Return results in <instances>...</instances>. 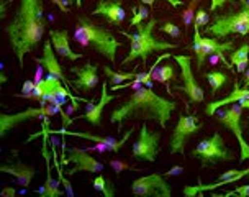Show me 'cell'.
I'll return each mask as SVG.
<instances>
[{"mask_svg":"<svg viewBox=\"0 0 249 197\" xmlns=\"http://www.w3.org/2000/svg\"><path fill=\"white\" fill-rule=\"evenodd\" d=\"M44 30H46L44 0H20L13 19L3 28L20 62V69H23V58L35 51L41 43Z\"/></svg>","mask_w":249,"mask_h":197,"instance_id":"cell-1","label":"cell"},{"mask_svg":"<svg viewBox=\"0 0 249 197\" xmlns=\"http://www.w3.org/2000/svg\"><path fill=\"white\" fill-rule=\"evenodd\" d=\"M177 109V102L166 98L153 91V87L140 86L131 96L126 97V102L115 109L110 115V122L118 125V130L123 128V122L131 120H151L159 127L166 128L172 112Z\"/></svg>","mask_w":249,"mask_h":197,"instance_id":"cell-2","label":"cell"},{"mask_svg":"<svg viewBox=\"0 0 249 197\" xmlns=\"http://www.w3.org/2000/svg\"><path fill=\"white\" fill-rule=\"evenodd\" d=\"M74 41L81 44V48H92L93 51H97L105 59L112 61V64L115 62V58H117L118 48L122 46V43L115 38L112 31L97 25L95 21L86 19V17H79L77 19Z\"/></svg>","mask_w":249,"mask_h":197,"instance_id":"cell-3","label":"cell"},{"mask_svg":"<svg viewBox=\"0 0 249 197\" xmlns=\"http://www.w3.org/2000/svg\"><path fill=\"white\" fill-rule=\"evenodd\" d=\"M158 25V20L151 17V20L148 23H140L136 26L135 33H128V31H120L123 37L130 38V53L124 58L122 64L126 66L133 62L135 59H141L143 64L148 62V58L154 53L159 51H169V49H176L177 44L176 43H169L164 41V39H159L154 35V28Z\"/></svg>","mask_w":249,"mask_h":197,"instance_id":"cell-4","label":"cell"},{"mask_svg":"<svg viewBox=\"0 0 249 197\" xmlns=\"http://www.w3.org/2000/svg\"><path fill=\"white\" fill-rule=\"evenodd\" d=\"M243 8L234 13H226V15H215L213 21L207 25L203 33L216 39L226 38L230 35H243L246 37L249 33V0H241Z\"/></svg>","mask_w":249,"mask_h":197,"instance_id":"cell-5","label":"cell"},{"mask_svg":"<svg viewBox=\"0 0 249 197\" xmlns=\"http://www.w3.org/2000/svg\"><path fill=\"white\" fill-rule=\"evenodd\" d=\"M192 51L195 53V58H197V69L198 71H202L207 58L212 56V55H216L226 68H231V62H228L225 59L223 53L225 51H233V41L220 43L216 38H213V37H202V33H200V26L197 23H194Z\"/></svg>","mask_w":249,"mask_h":197,"instance_id":"cell-6","label":"cell"},{"mask_svg":"<svg viewBox=\"0 0 249 197\" xmlns=\"http://www.w3.org/2000/svg\"><path fill=\"white\" fill-rule=\"evenodd\" d=\"M192 156L200 159L203 168L233 159V155H231V151L225 146V140L220 132H215L210 138L200 141L198 145L195 146V150L192 151Z\"/></svg>","mask_w":249,"mask_h":197,"instance_id":"cell-7","label":"cell"},{"mask_svg":"<svg viewBox=\"0 0 249 197\" xmlns=\"http://www.w3.org/2000/svg\"><path fill=\"white\" fill-rule=\"evenodd\" d=\"M62 105H54V104H44L39 109H33L28 107L23 112H17V114H0V137H5L10 130H13L17 125L26 122L30 118H44L51 117V115L62 112Z\"/></svg>","mask_w":249,"mask_h":197,"instance_id":"cell-8","label":"cell"},{"mask_svg":"<svg viewBox=\"0 0 249 197\" xmlns=\"http://www.w3.org/2000/svg\"><path fill=\"white\" fill-rule=\"evenodd\" d=\"M66 156H62V164L72 163L74 166L68 171V176H74V174L86 171L90 174H100L104 171V164L100 161H97L90 155V151H87L86 148H79V146H66Z\"/></svg>","mask_w":249,"mask_h":197,"instance_id":"cell-9","label":"cell"},{"mask_svg":"<svg viewBox=\"0 0 249 197\" xmlns=\"http://www.w3.org/2000/svg\"><path fill=\"white\" fill-rule=\"evenodd\" d=\"M174 59L177 61L180 68V78H182V86H176L177 91H182L189 97L190 104H202L205 100V92L198 86L197 79L194 76L192 71V59L187 55H176Z\"/></svg>","mask_w":249,"mask_h":197,"instance_id":"cell-10","label":"cell"},{"mask_svg":"<svg viewBox=\"0 0 249 197\" xmlns=\"http://www.w3.org/2000/svg\"><path fill=\"white\" fill-rule=\"evenodd\" d=\"M131 192L138 197H171L172 187L166 181L164 174L151 173L148 176L135 179L131 184Z\"/></svg>","mask_w":249,"mask_h":197,"instance_id":"cell-11","label":"cell"},{"mask_svg":"<svg viewBox=\"0 0 249 197\" xmlns=\"http://www.w3.org/2000/svg\"><path fill=\"white\" fill-rule=\"evenodd\" d=\"M241 118H243V107L238 104H231L228 105L223 114L220 115V123L223 125L226 130H230L231 133L234 135V138L238 140V145H239V161L244 163V161L249 159V145L248 141L244 140V135H243V125H241Z\"/></svg>","mask_w":249,"mask_h":197,"instance_id":"cell-12","label":"cell"},{"mask_svg":"<svg viewBox=\"0 0 249 197\" xmlns=\"http://www.w3.org/2000/svg\"><path fill=\"white\" fill-rule=\"evenodd\" d=\"M159 141H161V133L151 132L146 125H141L138 138L133 143L131 148L133 158L148 161V163H154L159 155Z\"/></svg>","mask_w":249,"mask_h":197,"instance_id":"cell-13","label":"cell"},{"mask_svg":"<svg viewBox=\"0 0 249 197\" xmlns=\"http://www.w3.org/2000/svg\"><path fill=\"white\" fill-rule=\"evenodd\" d=\"M202 128V125L198 123V118L195 115H180L179 122H177L174 132H172L171 137V153L172 155H184L185 150V143L194 133H197L198 130Z\"/></svg>","mask_w":249,"mask_h":197,"instance_id":"cell-14","label":"cell"},{"mask_svg":"<svg viewBox=\"0 0 249 197\" xmlns=\"http://www.w3.org/2000/svg\"><path fill=\"white\" fill-rule=\"evenodd\" d=\"M51 133H54V135H62V137H77V138H86V140H92L95 143H102V145H107L108 146V151H112V153H120V150L124 146V143L128 141V138L133 135V132H135V127H131L128 130L126 133H124V137H122L120 140L117 138H112V137H99V135H93V133H87V132H68L66 128H61V130H51Z\"/></svg>","mask_w":249,"mask_h":197,"instance_id":"cell-15","label":"cell"},{"mask_svg":"<svg viewBox=\"0 0 249 197\" xmlns=\"http://www.w3.org/2000/svg\"><path fill=\"white\" fill-rule=\"evenodd\" d=\"M99 66L92 64L90 61H86L84 66H79V68H71V73L77 76V79L71 82L74 91L77 92H90L92 89H95L99 86Z\"/></svg>","mask_w":249,"mask_h":197,"instance_id":"cell-16","label":"cell"},{"mask_svg":"<svg viewBox=\"0 0 249 197\" xmlns=\"http://www.w3.org/2000/svg\"><path fill=\"white\" fill-rule=\"evenodd\" d=\"M108 86H110L108 82L102 84V92H100L99 102H97V104H93L92 100L89 102L86 114L79 115V117H74L72 122L77 118H84V120H87L90 125H93V127H102V112H104V109L110 104V102H113L115 98H117L115 96H112V94H108Z\"/></svg>","mask_w":249,"mask_h":197,"instance_id":"cell-17","label":"cell"},{"mask_svg":"<svg viewBox=\"0 0 249 197\" xmlns=\"http://www.w3.org/2000/svg\"><path fill=\"white\" fill-rule=\"evenodd\" d=\"M33 61L41 66L48 74L56 76V78H59L68 87H72L71 86V82L68 80V78H66V74L62 73V66L59 64V61L56 59V51H54V48H53L51 39H46V43L43 44V56L35 58Z\"/></svg>","mask_w":249,"mask_h":197,"instance_id":"cell-18","label":"cell"},{"mask_svg":"<svg viewBox=\"0 0 249 197\" xmlns=\"http://www.w3.org/2000/svg\"><path fill=\"white\" fill-rule=\"evenodd\" d=\"M92 15H100L110 25L118 26L126 19V12L122 7V0H99L97 7L92 10Z\"/></svg>","mask_w":249,"mask_h":197,"instance_id":"cell-19","label":"cell"},{"mask_svg":"<svg viewBox=\"0 0 249 197\" xmlns=\"http://www.w3.org/2000/svg\"><path fill=\"white\" fill-rule=\"evenodd\" d=\"M69 31L68 30H51L50 31V39L53 43L56 55H59L61 58L68 61H77L84 58L82 53H74L72 48L69 44Z\"/></svg>","mask_w":249,"mask_h":197,"instance_id":"cell-20","label":"cell"},{"mask_svg":"<svg viewBox=\"0 0 249 197\" xmlns=\"http://www.w3.org/2000/svg\"><path fill=\"white\" fill-rule=\"evenodd\" d=\"M0 171L13 176L17 181V184L21 187H30L35 179V174H36L33 166H28V164H25L23 161H20V159L17 161L15 164H2V166H0Z\"/></svg>","mask_w":249,"mask_h":197,"instance_id":"cell-21","label":"cell"},{"mask_svg":"<svg viewBox=\"0 0 249 197\" xmlns=\"http://www.w3.org/2000/svg\"><path fill=\"white\" fill-rule=\"evenodd\" d=\"M244 98L249 100V87H239V82L236 80L234 82V87H233V92L230 96H226L225 98H220V100H213V102H208L207 107H205V114L208 117H213L216 114L218 109L221 107H226V105H231V104H236V102H241Z\"/></svg>","mask_w":249,"mask_h":197,"instance_id":"cell-22","label":"cell"},{"mask_svg":"<svg viewBox=\"0 0 249 197\" xmlns=\"http://www.w3.org/2000/svg\"><path fill=\"white\" fill-rule=\"evenodd\" d=\"M249 176V166L246 169H243L241 174H236L233 177H225V179H218L216 182H212V184H197V186H185L184 187V196L185 197H195V196H200L203 191H213V189H218V187H223L226 184H231V182H236L239 179Z\"/></svg>","mask_w":249,"mask_h":197,"instance_id":"cell-23","label":"cell"},{"mask_svg":"<svg viewBox=\"0 0 249 197\" xmlns=\"http://www.w3.org/2000/svg\"><path fill=\"white\" fill-rule=\"evenodd\" d=\"M231 66H236L238 73H244L249 66V43H243V46L231 53L230 56Z\"/></svg>","mask_w":249,"mask_h":197,"instance_id":"cell-24","label":"cell"},{"mask_svg":"<svg viewBox=\"0 0 249 197\" xmlns=\"http://www.w3.org/2000/svg\"><path fill=\"white\" fill-rule=\"evenodd\" d=\"M102 71H104L107 78L110 79L112 86H118V84H123V82H126V80L138 79V76H140V73H117V71H113L112 68H108V66H102Z\"/></svg>","mask_w":249,"mask_h":197,"instance_id":"cell-25","label":"cell"},{"mask_svg":"<svg viewBox=\"0 0 249 197\" xmlns=\"http://www.w3.org/2000/svg\"><path fill=\"white\" fill-rule=\"evenodd\" d=\"M205 78L208 80V84H210L213 96H215V94L220 91V89L223 87L225 84L228 82V79H230L228 74L221 73V71H210V73H205Z\"/></svg>","mask_w":249,"mask_h":197,"instance_id":"cell-26","label":"cell"},{"mask_svg":"<svg viewBox=\"0 0 249 197\" xmlns=\"http://www.w3.org/2000/svg\"><path fill=\"white\" fill-rule=\"evenodd\" d=\"M176 78V73H174V68L171 64H166L162 68L156 69L153 74H151V80H158L161 84H167L169 80H172Z\"/></svg>","mask_w":249,"mask_h":197,"instance_id":"cell-27","label":"cell"},{"mask_svg":"<svg viewBox=\"0 0 249 197\" xmlns=\"http://www.w3.org/2000/svg\"><path fill=\"white\" fill-rule=\"evenodd\" d=\"M93 187H95L97 191H100L102 194L105 197H113L115 196V191H113V186H110V182L107 181L104 176H97L93 177Z\"/></svg>","mask_w":249,"mask_h":197,"instance_id":"cell-28","label":"cell"},{"mask_svg":"<svg viewBox=\"0 0 249 197\" xmlns=\"http://www.w3.org/2000/svg\"><path fill=\"white\" fill-rule=\"evenodd\" d=\"M148 15H149V12H148V8L144 7V3L143 5H138V8L133 7V20L130 21V26L133 28V26H138L140 23H143V20Z\"/></svg>","mask_w":249,"mask_h":197,"instance_id":"cell-29","label":"cell"},{"mask_svg":"<svg viewBox=\"0 0 249 197\" xmlns=\"http://www.w3.org/2000/svg\"><path fill=\"white\" fill-rule=\"evenodd\" d=\"M161 31H162V33H167L169 37H172V38H179L180 37V28L177 25L172 23V21H166V23L161 26Z\"/></svg>","mask_w":249,"mask_h":197,"instance_id":"cell-30","label":"cell"},{"mask_svg":"<svg viewBox=\"0 0 249 197\" xmlns=\"http://www.w3.org/2000/svg\"><path fill=\"white\" fill-rule=\"evenodd\" d=\"M195 3H197V0H194L192 3L189 5V8H187V12L184 13V23H185V28L189 30L190 28V25H194V19H195V15H194V10H195Z\"/></svg>","mask_w":249,"mask_h":197,"instance_id":"cell-31","label":"cell"},{"mask_svg":"<svg viewBox=\"0 0 249 197\" xmlns=\"http://www.w3.org/2000/svg\"><path fill=\"white\" fill-rule=\"evenodd\" d=\"M230 196H236V197H249V184L238 187V189H234L233 192H226V194H223V197H230Z\"/></svg>","mask_w":249,"mask_h":197,"instance_id":"cell-32","label":"cell"},{"mask_svg":"<svg viewBox=\"0 0 249 197\" xmlns=\"http://www.w3.org/2000/svg\"><path fill=\"white\" fill-rule=\"evenodd\" d=\"M141 3H144V5H148V7H153L156 2H158V0H140ZM164 2H167L169 5L171 7H182L184 5V2H182V0H164Z\"/></svg>","mask_w":249,"mask_h":197,"instance_id":"cell-33","label":"cell"},{"mask_svg":"<svg viewBox=\"0 0 249 197\" xmlns=\"http://www.w3.org/2000/svg\"><path fill=\"white\" fill-rule=\"evenodd\" d=\"M208 21V13L205 10H202V8H198L197 13H195V19H194V23H197L198 26L205 25Z\"/></svg>","mask_w":249,"mask_h":197,"instance_id":"cell-34","label":"cell"},{"mask_svg":"<svg viewBox=\"0 0 249 197\" xmlns=\"http://www.w3.org/2000/svg\"><path fill=\"white\" fill-rule=\"evenodd\" d=\"M110 166H112L113 169H115V171H123V169H133L131 166H128V164L126 163H123V161H117V159H115V161H110Z\"/></svg>","mask_w":249,"mask_h":197,"instance_id":"cell-35","label":"cell"},{"mask_svg":"<svg viewBox=\"0 0 249 197\" xmlns=\"http://www.w3.org/2000/svg\"><path fill=\"white\" fill-rule=\"evenodd\" d=\"M182 171H184V168L182 166H174L172 169H169V171L164 173V177H171V176H179V174H182Z\"/></svg>","mask_w":249,"mask_h":197,"instance_id":"cell-36","label":"cell"},{"mask_svg":"<svg viewBox=\"0 0 249 197\" xmlns=\"http://www.w3.org/2000/svg\"><path fill=\"white\" fill-rule=\"evenodd\" d=\"M210 12H215L216 8H220V7H223L226 2H228V0H210Z\"/></svg>","mask_w":249,"mask_h":197,"instance_id":"cell-37","label":"cell"},{"mask_svg":"<svg viewBox=\"0 0 249 197\" xmlns=\"http://www.w3.org/2000/svg\"><path fill=\"white\" fill-rule=\"evenodd\" d=\"M51 2L54 3V5H56L57 8H59L61 12H64V13H68V12H69V7L66 5L64 0H51Z\"/></svg>","mask_w":249,"mask_h":197,"instance_id":"cell-38","label":"cell"},{"mask_svg":"<svg viewBox=\"0 0 249 197\" xmlns=\"http://www.w3.org/2000/svg\"><path fill=\"white\" fill-rule=\"evenodd\" d=\"M0 196H2V197H15L17 191L13 189V187H3L2 192H0Z\"/></svg>","mask_w":249,"mask_h":197,"instance_id":"cell-39","label":"cell"},{"mask_svg":"<svg viewBox=\"0 0 249 197\" xmlns=\"http://www.w3.org/2000/svg\"><path fill=\"white\" fill-rule=\"evenodd\" d=\"M239 105L243 107V109H249V100L248 98H244V100H241V102H238Z\"/></svg>","mask_w":249,"mask_h":197,"instance_id":"cell-40","label":"cell"},{"mask_svg":"<svg viewBox=\"0 0 249 197\" xmlns=\"http://www.w3.org/2000/svg\"><path fill=\"white\" fill-rule=\"evenodd\" d=\"M244 80H246V87H249V66H248V69L244 71Z\"/></svg>","mask_w":249,"mask_h":197,"instance_id":"cell-41","label":"cell"},{"mask_svg":"<svg viewBox=\"0 0 249 197\" xmlns=\"http://www.w3.org/2000/svg\"><path fill=\"white\" fill-rule=\"evenodd\" d=\"M0 68H2V84H3V82H5V80H7V78H5V74H3V64H2V66H0Z\"/></svg>","mask_w":249,"mask_h":197,"instance_id":"cell-42","label":"cell"},{"mask_svg":"<svg viewBox=\"0 0 249 197\" xmlns=\"http://www.w3.org/2000/svg\"><path fill=\"white\" fill-rule=\"evenodd\" d=\"M75 5L81 7V5H82V0H75Z\"/></svg>","mask_w":249,"mask_h":197,"instance_id":"cell-43","label":"cell"},{"mask_svg":"<svg viewBox=\"0 0 249 197\" xmlns=\"http://www.w3.org/2000/svg\"><path fill=\"white\" fill-rule=\"evenodd\" d=\"M69 5H71V7L75 5V0H69Z\"/></svg>","mask_w":249,"mask_h":197,"instance_id":"cell-44","label":"cell"}]
</instances>
